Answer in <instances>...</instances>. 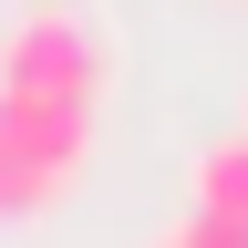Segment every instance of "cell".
Masks as SVG:
<instances>
[{"label":"cell","instance_id":"obj_4","mask_svg":"<svg viewBox=\"0 0 248 248\" xmlns=\"http://www.w3.org/2000/svg\"><path fill=\"white\" fill-rule=\"evenodd\" d=\"M155 248H248V228H217V217H197V207H186V217H176Z\"/></svg>","mask_w":248,"mask_h":248},{"label":"cell","instance_id":"obj_3","mask_svg":"<svg viewBox=\"0 0 248 248\" xmlns=\"http://www.w3.org/2000/svg\"><path fill=\"white\" fill-rule=\"evenodd\" d=\"M197 217H217V228H248V135L197 145Z\"/></svg>","mask_w":248,"mask_h":248},{"label":"cell","instance_id":"obj_2","mask_svg":"<svg viewBox=\"0 0 248 248\" xmlns=\"http://www.w3.org/2000/svg\"><path fill=\"white\" fill-rule=\"evenodd\" d=\"M93 124H104V114L0 93V228H11V217L62 207V197L83 186V166H93Z\"/></svg>","mask_w":248,"mask_h":248},{"label":"cell","instance_id":"obj_1","mask_svg":"<svg viewBox=\"0 0 248 248\" xmlns=\"http://www.w3.org/2000/svg\"><path fill=\"white\" fill-rule=\"evenodd\" d=\"M104 83H114V42L93 31V11H73V0H42V11H21L0 31V93L104 114Z\"/></svg>","mask_w":248,"mask_h":248}]
</instances>
